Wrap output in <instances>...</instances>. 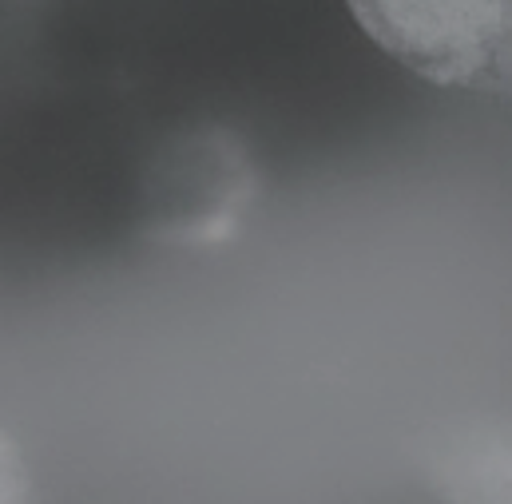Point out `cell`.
Wrapping results in <instances>:
<instances>
[{"mask_svg": "<svg viewBox=\"0 0 512 504\" xmlns=\"http://www.w3.org/2000/svg\"><path fill=\"white\" fill-rule=\"evenodd\" d=\"M445 504H512V433L489 429L453 445L437 465Z\"/></svg>", "mask_w": 512, "mask_h": 504, "instance_id": "3957f363", "label": "cell"}, {"mask_svg": "<svg viewBox=\"0 0 512 504\" xmlns=\"http://www.w3.org/2000/svg\"><path fill=\"white\" fill-rule=\"evenodd\" d=\"M346 8L413 76L512 96V0H346Z\"/></svg>", "mask_w": 512, "mask_h": 504, "instance_id": "6da1fadb", "label": "cell"}, {"mask_svg": "<svg viewBox=\"0 0 512 504\" xmlns=\"http://www.w3.org/2000/svg\"><path fill=\"white\" fill-rule=\"evenodd\" d=\"M0 504H36V489L20 445L0 429Z\"/></svg>", "mask_w": 512, "mask_h": 504, "instance_id": "277c9868", "label": "cell"}, {"mask_svg": "<svg viewBox=\"0 0 512 504\" xmlns=\"http://www.w3.org/2000/svg\"><path fill=\"white\" fill-rule=\"evenodd\" d=\"M255 199V163L231 131H187L151 167L147 227L163 243L207 247L235 231Z\"/></svg>", "mask_w": 512, "mask_h": 504, "instance_id": "7a4b0ae2", "label": "cell"}]
</instances>
